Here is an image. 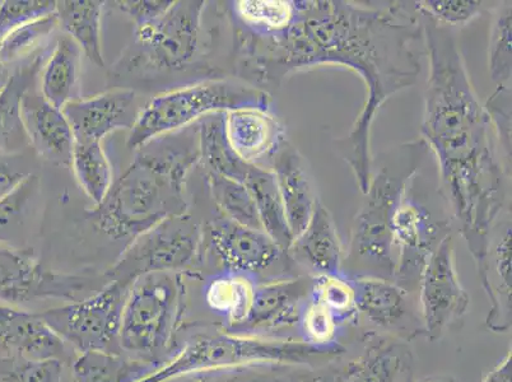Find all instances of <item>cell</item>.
<instances>
[{
    "label": "cell",
    "mask_w": 512,
    "mask_h": 382,
    "mask_svg": "<svg viewBox=\"0 0 512 382\" xmlns=\"http://www.w3.org/2000/svg\"><path fill=\"white\" fill-rule=\"evenodd\" d=\"M290 25L273 34L241 31L256 79L273 88L292 74L325 65L356 72L366 100L337 149L361 193L372 175L371 132L376 115L398 92L416 85L426 55L421 13L414 2L356 3L293 0Z\"/></svg>",
    "instance_id": "1"
},
{
    "label": "cell",
    "mask_w": 512,
    "mask_h": 382,
    "mask_svg": "<svg viewBox=\"0 0 512 382\" xmlns=\"http://www.w3.org/2000/svg\"><path fill=\"white\" fill-rule=\"evenodd\" d=\"M421 16L428 58L421 138L435 157L453 228L478 268L493 226L510 209L511 152L474 90L455 30Z\"/></svg>",
    "instance_id": "2"
},
{
    "label": "cell",
    "mask_w": 512,
    "mask_h": 382,
    "mask_svg": "<svg viewBox=\"0 0 512 382\" xmlns=\"http://www.w3.org/2000/svg\"><path fill=\"white\" fill-rule=\"evenodd\" d=\"M188 128L184 134L162 135L136 149L132 165L91 213L97 230L129 244L167 218L188 213L185 179L199 162L197 128Z\"/></svg>",
    "instance_id": "3"
},
{
    "label": "cell",
    "mask_w": 512,
    "mask_h": 382,
    "mask_svg": "<svg viewBox=\"0 0 512 382\" xmlns=\"http://www.w3.org/2000/svg\"><path fill=\"white\" fill-rule=\"evenodd\" d=\"M430 155L426 142L418 138L372 160L369 190L344 248L343 276L394 282L398 259L392 232L395 208L408 181L422 169Z\"/></svg>",
    "instance_id": "4"
},
{
    "label": "cell",
    "mask_w": 512,
    "mask_h": 382,
    "mask_svg": "<svg viewBox=\"0 0 512 382\" xmlns=\"http://www.w3.org/2000/svg\"><path fill=\"white\" fill-rule=\"evenodd\" d=\"M344 352L314 348L299 338L259 337L225 332L194 334L169 361L138 382H167L194 374L271 366H321Z\"/></svg>",
    "instance_id": "5"
},
{
    "label": "cell",
    "mask_w": 512,
    "mask_h": 382,
    "mask_svg": "<svg viewBox=\"0 0 512 382\" xmlns=\"http://www.w3.org/2000/svg\"><path fill=\"white\" fill-rule=\"evenodd\" d=\"M185 274L148 273L130 284L120 325V348L160 368L179 346L186 311Z\"/></svg>",
    "instance_id": "6"
},
{
    "label": "cell",
    "mask_w": 512,
    "mask_h": 382,
    "mask_svg": "<svg viewBox=\"0 0 512 382\" xmlns=\"http://www.w3.org/2000/svg\"><path fill=\"white\" fill-rule=\"evenodd\" d=\"M271 93L249 83L217 79L161 93L142 107L128 147L138 149L162 135L188 128L208 115L237 109L269 110Z\"/></svg>",
    "instance_id": "7"
},
{
    "label": "cell",
    "mask_w": 512,
    "mask_h": 382,
    "mask_svg": "<svg viewBox=\"0 0 512 382\" xmlns=\"http://www.w3.org/2000/svg\"><path fill=\"white\" fill-rule=\"evenodd\" d=\"M425 165L408 181L392 220L398 258L394 282L417 295L428 259L454 231L439 177L432 184L425 174Z\"/></svg>",
    "instance_id": "8"
},
{
    "label": "cell",
    "mask_w": 512,
    "mask_h": 382,
    "mask_svg": "<svg viewBox=\"0 0 512 382\" xmlns=\"http://www.w3.org/2000/svg\"><path fill=\"white\" fill-rule=\"evenodd\" d=\"M204 260V228L185 213L167 218L129 242L105 276L109 281L148 273L197 274Z\"/></svg>",
    "instance_id": "9"
},
{
    "label": "cell",
    "mask_w": 512,
    "mask_h": 382,
    "mask_svg": "<svg viewBox=\"0 0 512 382\" xmlns=\"http://www.w3.org/2000/svg\"><path fill=\"white\" fill-rule=\"evenodd\" d=\"M132 282L114 279L82 300L41 311V318L77 354L123 353L121 316Z\"/></svg>",
    "instance_id": "10"
},
{
    "label": "cell",
    "mask_w": 512,
    "mask_h": 382,
    "mask_svg": "<svg viewBox=\"0 0 512 382\" xmlns=\"http://www.w3.org/2000/svg\"><path fill=\"white\" fill-rule=\"evenodd\" d=\"M91 279L53 272L35 254L21 246L0 244V302L41 312L54 306L82 300L100 290Z\"/></svg>",
    "instance_id": "11"
},
{
    "label": "cell",
    "mask_w": 512,
    "mask_h": 382,
    "mask_svg": "<svg viewBox=\"0 0 512 382\" xmlns=\"http://www.w3.org/2000/svg\"><path fill=\"white\" fill-rule=\"evenodd\" d=\"M207 256L217 272L245 274L258 283L301 274L271 236L223 216L204 230V262Z\"/></svg>",
    "instance_id": "12"
},
{
    "label": "cell",
    "mask_w": 512,
    "mask_h": 382,
    "mask_svg": "<svg viewBox=\"0 0 512 382\" xmlns=\"http://www.w3.org/2000/svg\"><path fill=\"white\" fill-rule=\"evenodd\" d=\"M425 337L431 342L458 328L468 314L470 297L456 270L453 235L446 237L423 269L418 284Z\"/></svg>",
    "instance_id": "13"
},
{
    "label": "cell",
    "mask_w": 512,
    "mask_h": 382,
    "mask_svg": "<svg viewBox=\"0 0 512 382\" xmlns=\"http://www.w3.org/2000/svg\"><path fill=\"white\" fill-rule=\"evenodd\" d=\"M356 288L357 325L366 323L372 332L412 342L425 337L417 293L380 278L352 279Z\"/></svg>",
    "instance_id": "14"
},
{
    "label": "cell",
    "mask_w": 512,
    "mask_h": 382,
    "mask_svg": "<svg viewBox=\"0 0 512 382\" xmlns=\"http://www.w3.org/2000/svg\"><path fill=\"white\" fill-rule=\"evenodd\" d=\"M206 2L180 0L157 20L136 26L138 43L161 69H181L192 62L199 46L200 22Z\"/></svg>",
    "instance_id": "15"
},
{
    "label": "cell",
    "mask_w": 512,
    "mask_h": 382,
    "mask_svg": "<svg viewBox=\"0 0 512 382\" xmlns=\"http://www.w3.org/2000/svg\"><path fill=\"white\" fill-rule=\"evenodd\" d=\"M311 281L313 277L299 274L259 283L249 319L236 334L299 338L297 326Z\"/></svg>",
    "instance_id": "16"
},
{
    "label": "cell",
    "mask_w": 512,
    "mask_h": 382,
    "mask_svg": "<svg viewBox=\"0 0 512 382\" xmlns=\"http://www.w3.org/2000/svg\"><path fill=\"white\" fill-rule=\"evenodd\" d=\"M77 356L45 323L40 312L0 302V357L58 360L71 366Z\"/></svg>",
    "instance_id": "17"
},
{
    "label": "cell",
    "mask_w": 512,
    "mask_h": 382,
    "mask_svg": "<svg viewBox=\"0 0 512 382\" xmlns=\"http://www.w3.org/2000/svg\"><path fill=\"white\" fill-rule=\"evenodd\" d=\"M76 142H102L110 133L132 129L141 113L136 92L116 88L100 95L69 102L63 107Z\"/></svg>",
    "instance_id": "18"
},
{
    "label": "cell",
    "mask_w": 512,
    "mask_h": 382,
    "mask_svg": "<svg viewBox=\"0 0 512 382\" xmlns=\"http://www.w3.org/2000/svg\"><path fill=\"white\" fill-rule=\"evenodd\" d=\"M477 273L491 302L487 328L493 333H509L512 325L510 209L502 213L493 226L486 256Z\"/></svg>",
    "instance_id": "19"
},
{
    "label": "cell",
    "mask_w": 512,
    "mask_h": 382,
    "mask_svg": "<svg viewBox=\"0 0 512 382\" xmlns=\"http://www.w3.org/2000/svg\"><path fill=\"white\" fill-rule=\"evenodd\" d=\"M362 352L344 361L342 382H413L416 358L403 340L363 329Z\"/></svg>",
    "instance_id": "20"
},
{
    "label": "cell",
    "mask_w": 512,
    "mask_h": 382,
    "mask_svg": "<svg viewBox=\"0 0 512 382\" xmlns=\"http://www.w3.org/2000/svg\"><path fill=\"white\" fill-rule=\"evenodd\" d=\"M225 133L232 151L242 161L267 167L288 142L285 125L269 110L237 109L225 113Z\"/></svg>",
    "instance_id": "21"
},
{
    "label": "cell",
    "mask_w": 512,
    "mask_h": 382,
    "mask_svg": "<svg viewBox=\"0 0 512 382\" xmlns=\"http://www.w3.org/2000/svg\"><path fill=\"white\" fill-rule=\"evenodd\" d=\"M23 128L37 155L59 166H71L74 135L62 109L50 105L32 85L21 102Z\"/></svg>",
    "instance_id": "22"
},
{
    "label": "cell",
    "mask_w": 512,
    "mask_h": 382,
    "mask_svg": "<svg viewBox=\"0 0 512 382\" xmlns=\"http://www.w3.org/2000/svg\"><path fill=\"white\" fill-rule=\"evenodd\" d=\"M288 255L301 274H341L344 246L332 213L319 200L305 230L292 241Z\"/></svg>",
    "instance_id": "23"
},
{
    "label": "cell",
    "mask_w": 512,
    "mask_h": 382,
    "mask_svg": "<svg viewBox=\"0 0 512 382\" xmlns=\"http://www.w3.org/2000/svg\"><path fill=\"white\" fill-rule=\"evenodd\" d=\"M269 169L276 176L287 225L295 240L305 230L320 200L313 176L305 157L290 141L272 158Z\"/></svg>",
    "instance_id": "24"
},
{
    "label": "cell",
    "mask_w": 512,
    "mask_h": 382,
    "mask_svg": "<svg viewBox=\"0 0 512 382\" xmlns=\"http://www.w3.org/2000/svg\"><path fill=\"white\" fill-rule=\"evenodd\" d=\"M204 306L214 319V328L237 333L253 310L258 282L245 274L216 272L204 279Z\"/></svg>",
    "instance_id": "25"
},
{
    "label": "cell",
    "mask_w": 512,
    "mask_h": 382,
    "mask_svg": "<svg viewBox=\"0 0 512 382\" xmlns=\"http://www.w3.org/2000/svg\"><path fill=\"white\" fill-rule=\"evenodd\" d=\"M82 55L71 37L64 35L58 39L39 73V91L50 105L63 109L69 102L79 99Z\"/></svg>",
    "instance_id": "26"
},
{
    "label": "cell",
    "mask_w": 512,
    "mask_h": 382,
    "mask_svg": "<svg viewBox=\"0 0 512 382\" xmlns=\"http://www.w3.org/2000/svg\"><path fill=\"white\" fill-rule=\"evenodd\" d=\"M104 6L100 0H62L55 11L60 29L99 68L105 65L101 37Z\"/></svg>",
    "instance_id": "27"
},
{
    "label": "cell",
    "mask_w": 512,
    "mask_h": 382,
    "mask_svg": "<svg viewBox=\"0 0 512 382\" xmlns=\"http://www.w3.org/2000/svg\"><path fill=\"white\" fill-rule=\"evenodd\" d=\"M43 59L35 57L12 72L6 88L0 93V152H13L26 139L21 118L22 97L39 76Z\"/></svg>",
    "instance_id": "28"
},
{
    "label": "cell",
    "mask_w": 512,
    "mask_h": 382,
    "mask_svg": "<svg viewBox=\"0 0 512 382\" xmlns=\"http://www.w3.org/2000/svg\"><path fill=\"white\" fill-rule=\"evenodd\" d=\"M242 184L253 195L265 234L271 236L288 253L293 237L287 225L285 209L273 171L267 167L251 165Z\"/></svg>",
    "instance_id": "29"
},
{
    "label": "cell",
    "mask_w": 512,
    "mask_h": 382,
    "mask_svg": "<svg viewBox=\"0 0 512 382\" xmlns=\"http://www.w3.org/2000/svg\"><path fill=\"white\" fill-rule=\"evenodd\" d=\"M73 382H138L158 370L125 353H79L72 362Z\"/></svg>",
    "instance_id": "30"
},
{
    "label": "cell",
    "mask_w": 512,
    "mask_h": 382,
    "mask_svg": "<svg viewBox=\"0 0 512 382\" xmlns=\"http://www.w3.org/2000/svg\"><path fill=\"white\" fill-rule=\"evenodd\" d=\"M341 358L321 366H271L212 372L214 382H342Z\"/></svg>",
    "instance_id": "31"
},
{
    "label": "cell",
    "mask_w": 512,
    "mask_h": 382,
    "mask_svg": "<svg viewBox=\"0 0 512 382\" xmlns=\"http://www.w3.org/2000/svg\"><path fill=\"white\" fill-rule=\"evenodd\" d=\"M71 167L79 186L95 207L114 184L113 169L101 142H74Z\"/></svg>",
    "instance_id": "32"
},
{
    "label": "cell",
    "mask_w": 512,
    "mask_h": 382,
    "mask_svg": "<svg viewBox=\"0 0 512 382\" xmlns=\"http://www.w3.org/2000/svg\"><path fill=\"white\" fill-rule=\"evenodd\" d=\"M206 179L221 216L241 226L264 231L253 195L244 184L208 171Z\"/></svg>",
    "instance_id": "33"
},
{
    "label": "cell",
    "mask_w": 512,
    "mask_h": 382,
    "mask_svg": "<svg viewBox=\"0 0 512 382\" xmlns=\"http://www.w3.org/2000/svg\"><path fill=\"white\" fill-rule=\"evenodd\" d=\"M310 295V293H309ZM344 329L329 310L307 297L302 306L297 335L309 346L328 352H347L341 342Z\"/></svg>",
    "instance_id": "34"
},
{
    "label": "cell",
    "mask_w": 512,
    "mask_h": 382,
    "mask_svg": "<svg viewBox=\"0 0 512 382\" xmlns=\"http://www.w3.org/2000/svg\"><path fill=\"white\" fill-rule=\"evenodd\" d=\"M293 0H240L234 3V13L241 31L265 35L278 32L293 17Z\"/></svg>",
    "instance_id": "35"
},
{
    "label": "cell",
    "mask_w": 512,
    "mask_h": 382,
    "mask_svg": "<svg viewBox=\"0 0 512 382\" xmlns=\"http://www.w3.org/2000/svg\"><path fill=\"white\" fill-rule=\"evenodd\" d=\"M309 296L332 312L344 330L357 328L356 288L351 278L342 273L313 277Z\"/></svg>",
    "instance_id": "36"
},
{
    "label": "cell",
    "mask_w": 512,
    "mask_h": 382,
    "mask_svg": "<svg viewBox=\"0 0 512 382\" xmlns=\"http://www.w3.org/2000/svg\"><path fill=\"white\" fill-rule=\"evenodd\" d=\"M40 183L35 175L23 181L18 188L0 202V244L13 245L25 230L27 220L39 197Z\"/></svg>",
    "instance_id": "37"
},
{
    "label": "cell",
    "mask_w": 512,
    "mask_h": 382,
    "mask_svg": "<svg viewBox=\"0 0 512 382\" xmlns=\"http://www.w3.org/2000/svg\"><path fill=\"white\" fill-rule=\"evenodd\" d=\"M511 2L498 4L488 44V69L497 86L511 82Z\"/></svg>",
    "instance_id": "38"
},
{
    "label": "cell",
    "mask_w": 512,
    "mask_h": 382,
    "mask_svg": "<svg viewBox=\"0 0 512 382\" xmlns=\"http://www.w3.org/2000/svg\"><path fill=\"white\" fill-rule=\"evenodd\" d=\"M58 27V17L55 13L18 27L0 40V62L9 67L21 59L31 57L35 49L53 35Z\"/></svg>",
    "instance_id": "39"
},
{
    "label": "cell",
    "mask_w": 512,
    "mask_h": 382,
    "mask_svg": "<svg viewBox=\"0 0 512 382\" xmlns=\"http://www.w3.org/2000/svg\"><path fill=\"white\" fill-rule=\"evenodd\" d=\"M65 363L0 357V382H65Z\"/></svg>",
    "instance_id": "40"
},
{
    "label": "cell",
    "mask_w": 512,
    "mask_h": 382,
    "mask_svg": "<svg viewBox=\"0 0 512 382\" xmlns=\"http://www.w3.org/2000/svg\"><path fill=\"white\" fill-rule=\"evenodd\" d=\"M417 11L442 26H465L481 15L483 3L476 0H420L414 2Z\"/></svg>",
    "instance_id": "41"
},
{
    "label": "cell",
    "mask_w": 512,
    "mask_h": 382,
    "mask_svg": "<svg viewBox=\"0 0 512 382\" xmlns=\"http://www.w3.org/2000/svg\"><path fill=\"white\" fill-rule=\"evenodd\" d=\"M57 11L54 0H6L0 2V40L12 31Z\"/></svg>",
    "instance_id": "42"
},
{
    "label": "cell",
    "mask_w": 512,
    "mask_h": 382,
    "mask_svg": "<svg viewBox=\"0 0 512 382\" xmlns=\"http://www.w3.org/2000/svg\"><path fill=\"white\" fill-rule=\"evenodd\" d=\"M172 3V0H120L115 4L134 25L139 26L164 16Z\"/></svg>",
    "instance_id": "43"
},
{
    "label": "cell",
    "mask_w": 512,
    "mask_h": 382,
    "mask_svg": "<svg viewBox=\"0 0 512 382\" xmlns=\"http://www.w3.org/2000/svg\"><path fill=\"white\" fill-rule=\"evenodd\" d=\"M31 172L13 152H0V202L11 195Z\"/></svg>",
    "instance_id": "44"
},
{
    "label": "cell",
    "mask_w": 512,
    "mask_h": 382,
    "mask_svg": "<svg viewBox=\"0 0 512 382\" xmlns=\"http://www.w3.org/2000/svg\"><path fill=\"white\" fill-rule=\"evenodd\" d=\"M481 382H512V354L511 349L496 363Z\"/></svg>",
    "instance_id": "45"
},
{
    "label": "cell",
    "mask_w": 512,
    "mask_h": 382,
    "mask_svg": "<svg viewBox=\"0 0 512 382\" xmlns=\"http://www.w3.org/2000/svg\"><path fill=\"white\" fill-rule=\"evenodd\" d=\"M413 382H460L458 377L451 374H434Z\"/></svg>",
    "instance_id": "46"
},
{
    "label": "cell",
    "mask_w": 512,
    "mask_h": 382,
    "mask_svg": "<svg viewBox=\"0 0 512 382\" xmlns=\"http://www.w3.org/2000/svg\"><path fill=\"white\" fill-rule=\"evenodd\" d=\"M167 382H214L212 374H194L179 377V379H174Z\"/></svg>",
    "instance_id": "47"
},
{
    "label": "cell",
    "mask_w": 512,
    "mask_h": 382,
    "mask_svg": "<svg viewBox=\"0 0 512 382\" xmlns=\"http://www.w3.org/2000/svg\"><path fill=\"white\" fill-rule=\"evenodd\" d=\"M12 72L9 71V67L0 62V93L6 88L9 78H11Z\"/></svg>",
    "instance_id": "48"
},
{
    "label": "cell",
    "mask_w": 512,
    "mask_h": 382,
    "mask_svg": "<svg viewBox=\"0 0 512 382\" xmlns=\"http://www.w3.org/2000/svg\"><path fill=\"white\" fill-rule=\"evenodd\" d=\"M69 382H73V380H72V381H69Z\"/></svg>",
    "instance_id": "49"
}]
</instances>
